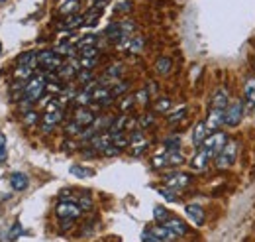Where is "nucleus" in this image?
Listing matches in <instances>:
<instances>
[{"label": "nucleus", "instance_id": "1", "mask_svg": "<svg viewBox=\"0 0 255 242\" xmlns=\"http://www.w3.org/2000/svg\"><path fill=\"white\" fill-rule=\"evenodd\" d=\"M46 87H48V83H46V77L44 75H34L28 83H26V89H24V110L28 112V108L32 106V104H36L42 95L46 93Z\"/></svg>", "mask_w": 255, "mask_h": 242}, {"label": "nucleus", "instance_id": "2", "mask_svg": "<svg viewBox=\"0 0 255 242\" xmlns=\"http://www.w3.org/2000/svg\"><path fill=\"white\" fill-rule=\"evenodd\" d=\"M224 146H226V134L216 132V134H212V136H208V138L204 140L203 146H201V150H204V152L208 154V158L216 160Z\"/></svg>", "mask_w": 255, "mask_h": 242}, {"label": "nucleus", "instance_id": "3", "mask_svg": "<svg viewBox=\"0 0 255 242\" xmlns=\"http://www.w3.org/2000/svg\"><path fill=\"white\" fill-rule=\"evenodd\" d=\"M236 156H238V144L236 142H226V146L222 148V152L216 158V165L220 169H228L236 161Z\"/></svg>", "mask_w": 255, "mask_h": 242}, {"label": "nucleus", "instance_id": "4", "mask_svg": "<svg viewBox=\"0 0 255 242\" xmlns=\"http://www.w3.org/2000/svg\"><path fill=\"white\" fill-rule=\"evenodd\" d=\"M242 116H244V102L240 98H234L230 100L228 108H226V118H224V124L228 126H238L242 122Z\"/></svg>", "mask_w": 255, "mask_h": 242}, {"label": "nucleus", "instance_id": "5", "mask_svg": "<svg viewBox=\"0 0 255 242\" xmlns=\"http://www.w3.org/2000/svg\"><path fill=\"white\" fill-rule=\"evenodd\" d=\"M38 65L44 67V71H59V67L63 65V59L55 53V51H40L38 53Z\"/></svg>", "mask_w": 255, "mask_h": 242}, {"label": "nucleus", "instance_id": "6", "mask_svg": "<svg viewBox=\"0 0 255 242\" xmlns=\"http://www.w3.org/2000/svg\"><path fill=\"white\" fill-rule=\"evenodd\" d=\"M55 213H57V217L59 219H69V221H75L77 217H81V207L77 205V203H73V201H61L59 205H57V209H55Z\"/></svg>", "mask_w": 255, "mask_h": 242}, {"label": "nucleus", "instance_id": "7", "mask_svg": "<svg viewBox=\"0 0 255 242\" xmlns=\"http://www.w3.org/2000/svg\"><path fill=\"white\" fill-rule=\"evenodd\" d=\"M148 146H150V142L144 138L142 132H134V134L130 136V148H132V154H134V156H142V154L148 150Z\"/></svg>", "mask_w": 255, "mask_h": 242}, {"label": "nucleus", "instance_id": "8", "mask_svg": "<svg viewBox=\"0 0 255 242\" xmlns=\"http://www.w3.org/2000/svg\"><path fill=\"white\" fill-rule=\"evenodd\" d=\"M95 112L91 110V108H87V106H81V108H77V112H75V122L77 124H81L83 128H89L93 122H95Z\"/></svg>", "mask_w": 255, "mask_h": 242}, {"label": "nucleus", "instance_id": "9", "mask_svg": "<svg viewBox=\"0 0 255 242\" xmlns=\"http://www.w3.org/2000/svg\"><path fill=\"white\" fill-rule=\"evenodd\" d=\"M61 118H63V110H55V112H46L44 114V120H42V130L48 134L51 132L59 122H61Z\"/></svg>", "mask_w": 255, "mask_h": 242}, {"label": "nucleus", "instance_id": "10", "mask_svg": "<svg viewBox=\"0 0 255 242\" xmlns=\"http://www.w3.org/2000/svg\"><path fill=\"white\" fill-rule=\"evenodd\" d=\"M224 118H226V110H218V108H210V114H208V120H206V128L208 130H216L224 124Z\"/></svg>", "mask_w": 255, "mask_h": 242}, {"label": "nucleus", "instance_id": "11", "mask_svg": "<svg viewBox=\"0 0 255 242\" xmlns=\"http://www.w3.org/2000/svg\"><path fill=\"white\" fill-rule=\"evenodd\" d=\"M10 185L14 191H26L30 185V177L22 171H14V173H10Z\"/></svg>", "mask_w": 255, "mask_h": 242}, {"label": "nucleus", "instance_id": "12", "mask_svg": "<svg viewBox=\"0 0 255 242\" xmlns=\"http://www.w3.org/2000/svg\"><path fill=\"white\" fill-rule=\"evenodd\" d=\"M163 227H167L175 237H185V235L189 233V227H187L181 219H173V217H171L169 221H165V223H163Z\"/></svg>", "mask_w": 255, "mask_h": 242}, {"label": "nucleus", "instance_id": "13", "mask_svg": "<svg viewBox=\"0 0 255 242\" xmlns=\"http://www.w3.org/2000/svg\"><path fill=\"white\" fill-rule=\"evenodd\" d=\"M185 213H187V217H189L197 227H203L204 225V211L201 205H187V207H185Z\"/></svg>", "mask_w": 255, "mask_h": 242}, {"label": "nucleus", "instance_id": "14", "mask_svg": "<svg viewBox=\"0 0 255 242\" xmlns=\"http://www.w3.org/2000/svg\"><path fill=\"white\" fill-rule=\"evenodd\" d=\"M191 183V177L187 173H173L171 177H167V185L171 189H183Z\"/></svg>", "mask_w": 255, "mask_h": 242}, {"label": "nucleus", "instance_id": "15", "mask_svg": "<svg viewBox=\"0 0 255 242\" xmlns=\"http://www.w3.org/2000/svg\"><path fill=\"white\" fill-rule=\"evenodd\" d=\"M91 146H93L97 152H104L108 146H112V136H110L108 132H101V134H97V136L91 140Z\"/></svg>", "mask_w": 255, "mask_h": 242}, {"label": "nucleus", "instance_id": "16", "mask_svg": "<svg viewBox=\"0 0 255 242\" xmlns=\"http://www.w3.org/2000/svg\"><path fill=\"white\" fill-rule=\"evenodd\" d=\"M208 138V128H206V122H199L193 130V144L195 146H203V142Z\"/></svg>", "mask_w": 255, "mask_h": 242}, {"label": "nucleus", "instance_id": "17", "mask_svg": "<svg viewBox=\"0 0 255 242\" xmlns=\"http://www.w3.org/2000/svg\"><path fill=\"white\" fill-rule=\"evenodd\" d=\"M228 104H230V97H228V93L224 91V89H220L214 98H212V108H218V110H226L228 108Z\"/></svg>", "mask_w": 255, "mask_h": 242}, {"label": "nucleus", "instance_id": "18", "mask_svg": "<svg viewBox=\"0 0 255 242\" xmlns=\"http://www.w3.org/2000/svg\"><path fill=\"white\" fill-rule=\"evenodd\" d=\"M18 65L36 69V65H38V53H34V51H24V53L18 57Z\"/></svg>", "mask_w": 255, "mask_h": 242}, {"label": "nucleus", "instance_id": "19", "mask_svg": "<svg viewBox=\"0 0 255 242\" xmlns=\"http://www.w3.org/2000/svg\"><path fill=\"white\" fill-rule=\"evenodd\" d=\"M171 69H173V61H171L169 57H159V59L155 61V71H157L159 75H169Z\"/></svg>", "mask_w": 255, "mask_h": 242}, {"label": "nucleus", "instance_id": "20", "mask_svg": "<svg viewBox=\"0 0 255 242\" xmlns=\"http://www.w3.org/2000/svg\"><path fill=\"white\" fill-rule=\"evenodd\" d=\"M210 158H208V154L204 152V150H201L195 158H193V161H191V167L193 169H197V171H203L204 167H206V161H208Z\"/></svg>", "mask_w": 255, "mask_h": 242}, {"label": "nucleus", "instance_id": "21", "mask_svg": "<svg viewBox=\"0 0 255 242\" xmlns=\"http://www.w3.org/2000/svg\"><path fill=\"white\" fill-rule=\"evenodd\" d=\"M69 171H71L75 177H81V179H85V177H93V175H95V171H93L91 167H85V165H79V163L71 165V167H69Z\"/></svg>", "mask_w": 255, "mask_h": 242}, {"label": "nucleus", "instance_id": "22", "mask_svg": "<svg viewBox=\"0 0 255 242\" xmlns=\"http://www.w3.org/2000/svg\"><path fill=\"white\" fill-rule=\"evenodd\" d=\"M152 233L161 242H163V241H173V239H177V237H175V235H173V233H171V231H169L167 227H163V225H161V227H153Z\"/></svg>", "mask_w": 255, "mask_h": 242}, {"label": "nucleus", "instance_id": "23", "mask_svg": "<svg viewBox=\"0 0 255 242\" xmlns=\"http://www.w3.org/2000/svg\"><path fill=\"white\" fill-rule=\"evenodd\" d=\"M22 233H24V227H22V223H20V221H16V223L10 227V231H8V235H6V241L14 242L16 239H20V237H22Z\"/></svg>", "mask_w": 255, "mask_h": 242}, {"label": "nucleus", "instance_id": "24", "mask_svg": "<svg viewBox=\"0 0 255 242\" xmlns=\"http://www.w3.org/2000/svg\"><path fill=\"white\" fill-rule=\"evenodd\" d=\"M53 51H55L59 57H73V55L77 53V48H75V46H69V44H61V46H57Z\"/></svg>", "mask_w": 255, "mask_h": 242}, {"label": "nucleus", "instance_id": "25", "mask_svg": "<svg viewBox=\"0 0 255 242\" xmlns=\"http://www.w3.org/2000/svg\"><path fill=\"white\" fill-rule=\"evenodd\" d=\"M81 24H85V16H69L63 22V28L65 30H73V28H79Z\"/></svg>", "mask_w": 255, "mask_h": 242}, {"label": "nucleus", "instance_id": "26", "mask_svg": "<svg viewBox=\"0 0 255 242\" xmlns=\"http://www.w3.org/2000/svg\"><path fill=\"white\" fill-rule=\"evenodd\" d=\"M128 89H130V83H128V81H116V83L110 87V95H112V97H118V95L126 93Z\"/></svg>", "mask_w": 255, "mask_h": 242}, {"label": "nucleus", "instance_id": "27", "mask_svg": "<svg viewBox=\"0 0 255 242\" xmlns=\"http://www.w3.org/2000/svg\"><path fill=\"white\" fill-rule=\"evenodd\" d=\"M153 219H155L157 223H165V221H169L171 217H169V211H167L165 207L157 205V207H153Z\"/></svg>", "mask_w": 255, "mask_h": 242}, {"label": "nucleus", "instance_id": "28", "mask_svg": "<svg viewBox=\"0 0 255 242\" xmlns=\"http://www.w3.org/2000/svg\"><path fill=\"white\" fill-rule=\"evenodd\" d=\"M128 49H130L132 53H140V51L144 49V38H142V36L130 38V40H128Z\"/></svg>", "mask_w": 255, "mask_h": 242}, {"label": "nucleus", "instance_id": "29", "mask_svg": "<svg viewBox=\"0 0 255 242\" xmlns=\"http://www.w3.org/2000/svg\"><path fill=\"white\" fill-rule=\"evenodd\" d=\"M165 158H167V165H181L185 161V158H183L181 152H167Z\"/></svg>", "mask_w": 255, "mask_h": 242}, {"label": "nucleus", "instance_id": "30", "mask_svg": "<svg viewBox=\"0 0 255 242\" xmlns=\"http://www.w3.org/2000/svg\"><path fill=\"white\" fill-rule=\"evenodd\" d=\"M75 102L79 104V108H81V106H87V104H91V102H93V93L85 89L83 93H79V95H75Z\"/></svg>", "mask_w": 255, "mask_h": 242}, {"label": "nucleus", "instance_id": "31", "mask_svg": "<svg viewBox=\"0 0 255 242\" xmlns=\"http://www.w3.org/2000/svg\"><path fill=\"white\" fill-rule=\"evenodd\" d=\"M14 73H16V77H18V79H22V81H26V79H32V77H34V69L24 67V65H18Z\"/></svg>", "mask_w": 255, "mask_h": 242}, {"label": "nucleus", "instance_id": "32", "mask_svg": "<svg viewBox=\"0 0 255 242\" xmlns=\"http://www.w3.org/2000/svg\"><path fill=\"white\" fill-rule=\"evenodd\" d=\"M185 114H187V106H181V108H177L175 112H171V114L167 116V120H169V124H177L179 120L185 118Z\"/></svg>", "mask_w": 255, "mask_h": 242}, {"label": "nucleus", "instance_id": "33", "mask_svg": "<svg viewBox=\"0 0 255 242\" xmlns=\"http://www.w3.org/2000/svg\"><path fill=\"white\" fill-rule=\"evenodd\" d=\"M122 73H124V65H122V63H114V65L106 71V77H110V79H114V81H116Z\"/></svg>", "mask_w": 255, "mask_h": 242}, {"label": "nucleus", "instance_id": "34", "mask_svg": "<svg viewBox=\"0 0 255 242\" xmlns=\"http://www.w3.org/2000/svg\"><path fill=\"white\" fill-rule=\"evenodd\" d=\"M77 8H79V0H67V2H63V6L59 8V12H61V14H73Z\"/></svg>", "mask_w": 255, "mask_h": 242}, {"label": "nucleus", "instance_id": "35", "mask_svg": "<svg viewBox=\"0 0 255 242\" xmlns=\"http://www.w3.org/2000/svg\"><path fill=\"white\" fill-rule=\"evenodd\" d=\"M6 160H8V140L0 132V163H6Z\"/></svg>", "mask_w": 255, "mask_h": 242}, {"label": "nucleus", "instance_id": "36", "mask_svg": "<svg viewBox=\"0 0 255 242\" xmlns=\"http://www.w3.org/2000/svg\"><path fill=\"white\" fill-rule=\"evenodd\" d=\"M165 148H167V152H179V148H181V138H179V136L167 138V140H165Z\"/></svg>", "mask_w": 255, "mask_h": 242}, {"label": "nucleus", "instance_id": "37", "mask_svg": "<svg viewBox=\"0 0 255 242\" xmlns=\"http://www.w3.org/2000/svg\"><path fill=\"white\" fill-rule=\"evenodd\" d=\"M159 193L163 195V199H167L169 203H175V201H179V193H177V189L165 187V189H159Z\"/></svg>", "mask_w": 255, "mask_h": 242}, {"label": "nucleus", "instance_id": "38", "mask_svg": "<svg viewBox=\"0 0 255 242\" xmlns=\"http://www.w3.org/2000/svg\"><path fill=\"white\" fill-rule=\"evenodd\" d=\"M83 130H85V128H83L81 124H77L75 120H73L71 124H67V126H65V132H67L69 136H81V132H83Z\"/></svg>", "mask_w": 255, "mask_h": 242}, {"label": "nucleus", "instance_id": "39", "mask_svg": "<svg viewBox=\"0 0 255 242\" xmlns=\"http://www.w3.org/2000/svg\"><path fill=\"white\" fill-rule=\"evenodd\" d=\"M97 44V36H85L83 40H79V44H77V48L79 49H85V48H93Z\"/></svg>", "mask_w": 255, "mask_h": 242}, {"label": "nucleus", "instance_id": "40", "mask_svg": "<svg viewBox=\"0 0 255 242\" xmlns=\"http://www.w3.org/2000/svg\"><path fill=\"white\" fill-rule=\"evenodd\" d=\"M171 108V100L169 98H159L155 102V112H167Z\"/></svg>", "mask_w": 255, "mask_h": 242}, {"label": "nucleus", "instance_id": "41", "mask_svg": "<svg viewBox=\"0 0 255 242\" xmlns=\"http://www.w3.org/2000/svg\"><path fill=\"white\" fill-rule=\"evenodd\" d=\"M97 55H99V49L95 48H85L81 49V57H87V59H97Z\"/></svg>", "mask_w": 255, "mask_h": 242}, {"label": "nucleus", "instance_id": "42", "mask_svg": "<svg viewBox=\"0 0 255 242\" xmlns=\"http://www.w3.org/2000/svg\"><path fill=\"white\" fill-rule=\"evenodd\" d=\"M24 122H26L28 126H34V124L38 122V112H34V110H28V112L24 114Z\"/></svg>", "mask_w": 255, "mask_h": 242}, {"label": "nucleus", "instance_id": "43", "mask_svg": "<svg viewBox=\"0 0 255 242\" xmlns=\"http://www.w3.org/2000/svg\"><path fill=\"white\" fill-rule=\"evenodd\" d=\"M79 65H81V69H89V71H91V69L97 65V59H87V57H81V63H79Z\"/></svg>", "mask_w": 255, "mask_h": 242}, {"label": "nucleus", "instance_id": "44", "mask_svg": "<svg viewBox=\"0 0 255 242\" xmlns=\"http://www.w3.org/2000/svg\"><path fill=\"white\" fill-rule=\"evenodd\" d=\"M77 205L81 207V211H89V209L93 207V201H91V197H81Z\"/></svg>", "mask_w": 255, "mask_h": 242}, {"label": "nucleus", "instance_id": "45", "mask_svg": "<svg viewBox=\"0 0 255 242\" xmlns=\"http://www.w3.org/2000/svg\"><path fill=\"white\" fill-rule=\"evenodd\" d=\"M167 165V158H165V154L163 156H157V158H153V167L155 169H159V167H165Z\"/></svg>", "mask_w": 255, "mask_h": 242}, {"label": "nucleus", "instance_id": "46", "mask_svg": "<svg viewBox=\"0 0 255 242\" xmlns=\"http://www.w3.org/2000/svg\"><path fill=\"white\" fill-rule=\"evenodd\" d=\"M153 120H155L153 114H144V116L140 118V126H142V128H148V126H152L153 124Z\"/></svg>", "mask_w": 255, "mask_h": 242}, {"label": "nucleus", "instance_id": "47", "mask_svg": "<svg viewBox=\"0 0 255 242\" xmlns=\"http://www.w3.org/2000/svg\"><path fill=\"white\" fill-rule=\"evenodd\" d=\"M136 100H140V102H148L150 100V93H148V89H142V91H138L136 93Z\"/></svg>", "mask_w": 255, "mask_h": 242}, {"label": "nucleus", "instance_id": "48", "mask_svg": "<svg viewBox=\"0 0 255 242\" xmlns=\"http://www.w3.org/2000/svg\"><path fill=\"white\" fill-rule=\"evenodd\" d=\"M142 242H161L155 235H153L152 231H146L144 235H142Z\"/></svg>", "mask_w": 255, "mask_h": 242}, {"label": "nucleus", "instance_id": "49", "mask_svg": "<svg viewBox=\"0 0 255 242\" xmlns=\"http://www.w3.org/2000/svg\"><path fill=\"white\" fill-rule=\"evenodd\" d=\"M102 154H104V156H108V158H112V156H118V154H120V148H116V146L112 144V146H108Z\"/></svg>", "mask_w": 255, "mask_h": 242}, {"label": "nucleus", "instance_id": "50", "mask_svg": "<svg viewBox=\"0 0 255 242\" xmlns=\"http://www.w3.org/2000/svg\"><path fill=\"white\" fill-rule=\"evenodd\" d=\"M134 102H136V97H126L124 98V102L120 104V108H122V110H128L130 106H134Z\"/></svg>", "mask_w": 255, "mask_h": 242}, {"label": "nucleus", "instance_id": "51", "mask_svg": "<svg viewBox=\"0 0 255 242\" xmlns=\"http://www.w3.org/2000/svg\"><path fill=\"white\" fill-rule=\"evenodd\" d=\"M246 95H248V98L255 97V81H250V83L246 85Z\"/></svg>", "mask_w": 255, "mask_h": 242}, {"label": "nucleus", "instance_id": "52", "mask_svg": "<svg viewBox=\"0 0 255 242\" xmlns=\"http://www.w3.org/2000/svg\"><path fill=\"white\" fill-rule=\"evenodd\" d=\"M116 10H118V12H128V10H130V2H122Z\"/></svg>", "mask_w": 255, "mask_h": 242}, {"label": "nucleus", "instance_id": "53", "mask_svg": "<svg viewBox=\"0 0 255 242\" xmlns=\"http://www.w3.org/2000/svg\"><path fill=\"white\" fill-rule=\"evenodd\" d=\"M248 106H250V108H255V97L250 98V104H248Z\"/></svg>", "mask_w": 255, "mask_h": 242}, {"label": "nucleus", "instance_id": "54", "mask_svg": "<svg viewBox=\"0 0 255 242\" xmlns=\"http://www.w3.org/2000/svg\"><path fill=\"white\" fill-rule=\"evenodd\" d=\"M0 53H2V44H0Z\"/></svg>", "mask_w": 255, "mask_h": 242}, {"label": "nucleus", "instance_id": "55", "mask_svg": "<svg viewBox=\"0 0 255 242\" xmlns=\"http://www.w3.org/2000/svg\"><path fill=\"white\" fill-rule=\"evenodd\" d=\"M2 2H4V0H0V4H2Z\"/></svg>", "mask_w": 255, "mask_h": 242}]
</instances>
